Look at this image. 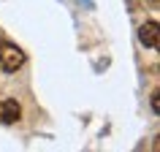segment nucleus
<instances>
[{"label": "nucleus", "instance_id": "nucleus-1", "mask_svg": "<svg viewBox=\"0 0 160 152\" xmlns=\"http://www.w3.org/2000/svg\"><path fill=\"white\" fill-rule=\"evenodd\" d=\"M0 65L8 73L19 71V68L25 65V52L19 49V46H14V43H3L0 46Z\"/></svg>", "mask_w": 160, "mask_h": 152}, {"label": "nucleus", "instance_id": "nucleus-4", "mask_svg": "<svg viewBox=\"0 0 160 152\" xmlns=\"http://www.w3.org/2000/svg\"><path fill=\"white\" fill-rule=\"evenodd\" d=\"M152 109L160 111V101H158V93H152Z\"/></svg>", "mask_w": 160, "mask_h": 152}, {"label": "nucleus", "instance_id": "nucleus-3", "mask_svg": "<svg viewBox=\"0 0 160 152\" xmlns=\"http://www.w3.org/2000/svg\"><path fill=\"white\" fill-rule=\"evenodd\" d=\"M19 117H22V109L17 101H11V98L0 101V122L3 125H14V122H19Z\"/></svg>", "mask_w": 160, "mask_h": 152}, {"label": "nucleus", "instance_id": "nucleus-2", "mask_svg": "<svg viewBox=\"0 0 160 152\" xmlns=\"http://www.w3.org/2000/svg\"><path fill=\"white\" fill-rule=\"evenodd\" d=\"M138 41L144 43V46H149V49H158L160 43V27L155 19H149V22H144L141 27H138Z\"/></svg>", "mask_w": 160, "mask_h": 152}, {"label": "nucleus", "instance_id": "nucleus-5", "mask_svg": "<svg viewBox=\"0 0 160 152\" xmlns=\"http://www.w3.org/2000/svg\"><path fill=\"white\" fill-rule=\"evenodd\" d=\"M152 3H158V0H152Z\"/></svg>", "mask_w": 160, "mask_h": 152}]
</instances>
